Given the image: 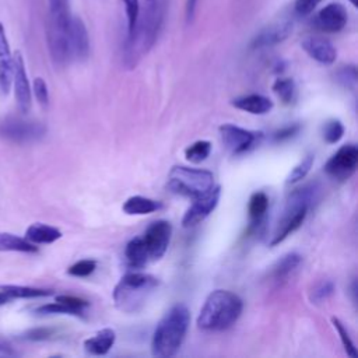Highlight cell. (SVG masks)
Masks as SVG:
<instances>
[{"instance_id": "10", "label": "cell", "mask_w": 358, "mask_h": 358, "mask_svg": "<svg viewBox=\"0 0 358 358\" xmlns=\"http://www.w3.org/2000/svg\"><path fill=\"white\" fill-rule=\"evenodd\" d=\"M220 196H221V186H213L207 193L193 199L192 206L186 210L182 218V225L185 228H189L206 220L218 206Z\"/></svg>"}, {"instance_id": "11", "label": "cell", "mask_w": 358, "mask_h": 358, "mask_svg": "<svg viewBox=\"0 0 358 358\" xmlns=\"http://www.w3.org/2000/svg\"><path fill=\"white\" fill-rule=\"evenodd\" d=\"M172 235V225L165 220H158L148 225L145 232L141 235L147 248L150 260H158L164 256L168 249Z\"/></svg>"}, {"instance_id": "13", "label": "cell", "mask_w": 358, "mask_h": 358, "mask_svg": "<svg viewBox=\"0 0 358 358\" xmlns=\"http://www.w3.org/2000/svg\"><path fill=\"white\" fill-rule=\"evenodd\" d=\"M347 24V11L340 3L324 6L313 18V25L323 32L334 34L341 31Z\"/></svg>"}, {"instance_id": "12", "label": "cell", "mask_w": 358, "mask_h": 358, "mask_svg": "<svg viewBox=\"0 0 358 358\" xmlns=\"http://www.w3.org/2000/svg\"><path fill=\"white\" fill-rule=\"evenodd\" d=\"M11 83H14V95L18 109L21 113H27L31 109V87L25 70V62L20 50H15L13 53Z\"/></svg>"}, {"instance_id": "4", "label": "cell", "mask_w": 358, "mask_h": 358, "mask_svg": "<svg viewBox=\"0 0 358 358\" xmlns=\"http://www.w3.org/2000/svg\"><path fill=\"white\" fill-rule=\"evenodd\" d=\"M158 284V278L151 274L138 271L127 273L113 289V302L124 313H137L147 303Z\"/></svg>"}, {"instance_id": "41", "label": "cell", "mask_w": 358, "mask_h": 358, "mask_svg": "<svg viewBox=\"0 0 358 358\" xmlns=\"http://www.w3.org/2000/svg\"><path fill=\"white\" fill-rule=\"evenodd\" d=\"M320 1L322 0H295V3H294L295 13L299 15H308L316 8V6Z\"/></svg>"}, {"instance_id": "39", "label": "cell", "mask_w": 358, "mask_h": 358, "mask_svg": "<svg viewBox=\"0 0 358 358\" xmlns=\"http://www.w3.org/2000/svg\"><path fill=\"white\" fill-rule=\"evenodd\" d=\"M34 95H35L36 101L43 108H46L49 105V91H48V85L42 77H36L34 80Z\"/></svg>"}, {"instance_id": "15", "label": "cell", "mask_w": 358, "mask_h": 358, "mask_svg": "<svg viewBox=\"0 0 358 358\" xmlns=\"http://www.w3.org/2000/svg\"><path fill=\"white\" fill-rule=\"evenodd\" d=\"M69 39H70L71 59L85 60L90 55V38H88L85 24L83 22V20L80 17L71 15Z\"/></svg>"}, {"instance_id": "19", "label": "cell", "mask_w": 358, "mask_h": 358, "mask_svg": "<svg viewBox=\"0 0 358 358\" xmlns=\"http://www.w3.org/2000/svg\"><path fill=\"white\" fill-rule=\"evenodd\" d=\"M232 106L252 115H266L273 109V101L260 94H249L231 101Z\"/></svg>"}, {"instance_id": "25", "label": "cell", "mask_w": 358, "mask_h": 358, "mask_svg": "<svg viewBox=\"0 0 358 358\" xmlns=\"http://www.w3.org/2000/svg\"><path fill=\"white\" fill-rule=\"evenodd\" d=\"M161 208V203L144 196H131L123 203V211L129 215H144Z\"/></svg>"}, {"instance_id": "40", "label": "cell", "mask_w": 358, "mask_h": 358, "mask_svg": "<svg viewBox=\"0 0 358 358\" xmlns=\"http://www.w3.org/2000/svg\"><path fill=\"white\" fill-rule=\"evenodd\" d=\"M55 301H59V302H63L69 306H71L73 309L78 310V312H83L84 313V308H87L90 305L88 301L80 298V296H74V295H57Z\"/></svg>"}, {"instance_id": "16", "label": "cell", "mask_w": 358, "mask_h": 358, "mask_svg": "<svg viewBox=\"0 0 358 358\" xmlns=\"http://www.w3.org/2000/svg\"><path fill=\"white\" fill-rule=\"evenodd\" d=\"M303 50L320 64H333L337 57V50L333 43L324 38L308 36L302 41Z\"/></svg>"}, {"instance_id": "31", "label": "cell", "mask_w": 358, "mask_h": 358, "mask_svg": "<svg viewBox=\"0 0 358 358\" xmlns=\"http://www.w3.org/2000/svg\"><path fill=\"white\" fill-rule=\"evenodd\" d=\"M312 165H313V155H312V154H306V155L292 168V171L288 173L285 183H287V185H294V183L302 180V179L309 173Z\"/></svg>"}, {"instance_id": "2", "label": "cell", "mask_w": 358, "mask_h": 358, "mask_svg": "<svg viewBox=\"0 0 358 358\" xmlns=\"http://www.w3.org/2000/svg\"><path fill=\"white\" fill-rule=\"evenodd\" d=\"M190 323V312L185 303L173 305L158 322L152 340L151 351L155 357L168 358L175 355L182 347Z\"/></svg>"}, {"instance_id": "42", "label": "cell", "mask_w": 358, "mask_h": 358, "mask_svg": "<svg viewBox=\"0 0 358 358\" xmlns=\"http://www.w3.org/2000/svg\"><path fill=\"white\" fill-rule=\"evenodd\" d=\"M50 336H53V330H52V329L41 327V329H32V330H29V331L25 334V338L38 341V340H46V338H49Z\"/></svg>"}, {"instance_id": "35", "label": "cell", "mask_w": 358, "mask_h": 358, "mask_svg": "<svg viewBox=\"0 0 358 358\" xmlns=\"http://www.w3.org/2000/svg\"><path fill=\"white\" fill-rule=\"evenodd\" d=\"M331 323H333L334 329L337 330V333H338V336H340V340H341V343H343V347H344L347 355H350L351 358H357L355 345H354V343H352V340H351V337H350L347 329L344 327V324L340 322V319H337V317H334V316L331 317Z\"/></svg>"}, {"instance_id": "21", "label": "cell", "mask_w": 358, "mask_h": 358, "mask_svg": "<svg viewBox=\"0 0 358 358\" xmlns=\"http://www.w3.org/2000/svg\"><path fill=\"white\" fill-rule=\"evenodd\" d=\"M116 333L112 329H102L94 337L84 341V348L92 355H105L115 344Z\"/></svg>"}, {"instance_id": "27", "label": "cell", "mask_w": 358, "mask_h": 358, "mask_svg": "<svg viewBox=\"0 0 358 358\" xmlns=\"http://www.w3.org/2000/svg\"><path fill=\"white\" fill-rule=\"evenodd\" d=\"M0 289L8 296L10 301L21 299V298H41L49 296L53 294L52 289L36 288V287H25V285H0Z\"/></svg>"}, {"instance_id": "18", "label": "cell", "mask_w": 358, "mask_h": 358, "mask_svg": "<svg viewBox=\"0 0 358 358\" xmlns=\"http://www.w3.org/2000/svg\"><path fill=\"white\" fill-rule=\"evenodd\" d=\"M268 210V197L264 192H255L248 203L249 214V232H256L266 221V214Z\"/></svg>"}, {"instance_id": "8", "label": "cell", "mask_w": 358, "mask_h": 358, "mask_svg": "<svg viewBox=\"0 0 358 358\" xmlns=\"http://www.w3.org/2000/svg\"><path fill=\"white\" fill-rule=\"evenodd\" d=\"M46 127L41 122L10 117L0 123V137L14 143H28L43 137Z\"/></svg>"}, {"instance_id": "38", "label": "cell", "mask_w": 358, "mask_h": 358, "mask_svg": "<svg viewBox=\"0 0 358 358\" xmlns=\"http://www.w3.org/2000/svg\"><path fill=\"white\" fill-rule=\"evenodd\" d=\"M301 130V124L299 123H292V124H287L278 130H275L273 133V140L275 143H282V141H287L292 137H295Z\"/></svg>"}, {"instance_id": "5", "label": "cell", "mask_w": 358, "mask_h": 358, "mask_svg": "<svg viewBox=\"0 0 358 358\" xmlns=\"http://www.w3.org/2000/svg\"><path fill=\"white\" fill-rule=\"evenodd\" d=\"M214 186V175L207 169L176 165L169 171L168 189L185 197L196 199Z\"/></svg>"}, {"instance_id": "45", "label": "cell", "mask_w": 358, "mask_h": 358, "mask_svg": "<svg viewBox=\"0 0 358 358\" xmlns=\"http://www.w3.org/2000/svg\"><path fill=\"white\" fill-rule=\"evenodd\" d=\"M10 302V299H8V296L0 289V306L1 305H4V303H8Z\"/></svg>"}, {"instance_id": "1", "label": "cell", "mask_w": 358, "mask_h": 358, "mask_svg": "<svg viewBox=\"0 0 358 358\" xmlns=\"http://www.w3.org/2000/svg\"><path fill=\"white\" fill-rule=\"evenodd\" d=\"M144 15L137 20V24L131 34H127V41L123 49V64L126 69H134L140 59L152 48L155 43L162 20L164 6L161 0H151Z\"/></svg>"}, {"instance_id": "36", "label": "cell", "mask_w": 358, "mask_h": 358, "mask_svg": "<svg viewBox=\"0 0 358 358\" xmlns=\"http://www.w3.org/2000/svg\"><path fill=\"white\" fill-rule=\"evenodd\" d=\"M96 268V262L92 259H84L69 267L67 273L74 277H87Z\"/></svg>"}, {"instance_id": "14", "label": "cell", "mask_w": 358, "mask_h": 358, "mask_svg": "<svg viewBox=\"0 0 358 358\" xmlns=\"http://www.w3.org/2000/svg\"><path fill=\"white\" fill-rule=\"evenodd\" d=\"M292 32L291 21H278L264 27L250 42L252 49H263L284 42Z\"/></svg>"}, {"instance_id": "33", "label": "cell", "mask_w": 358, "mask_h": 358, "mask_svg": "<svg viewBox=\"0 0 358 358\" xmlns=\"http://www.w3.org/2000/svg\"><path fill=\"white\" fill-rule=\"evenodd\" d=\"M334 292V284L329 280H324V281H320L317 282L312 291H310V301L313 303H322L324 301H327Z\"/></svg>"}, {"instance_id": "6", "label": "cell", "mask_w": 358, "mask_h": 358, "mask_svg": "<svg viewBox=\"0 0 358 358\" xmlns=\"http://www.w3.org/2000/svg\"><path fill=\"white\" fill-rule=\"evenodd\" d=\"M309 208H310V204L303 196L291 192L285 204L284 214L278 221V225L270 242V246H275L281 243L285 238H288L292 232H295L303 224Z\"/></svg>"}, {"instance_id": "32", "label": "cell", "mask_w": 358, "mask_h": 358, "mask_svg": "<svg viewBox=\"0 0 358 358\" xmlns=\"http://www.w3.org/2000/svg\"><path fill=\"white\" fill-rule=\"evenodd\" d=\"M322 134H323V138L326 143L334 144V143L340 141V138L343 137L344 126L338 119H330L323 124Z\"/></svg>"}, {"instance_id": "3", "label": "cell", "mask_w": 358, "mask_h": 358, "mask_svg": "<svg viewBox=\"0 0 358 358\" xmlns=\"http://www.w3.org/2000/svg\"><path fill=\"white\" fill-rule=\"evenodd\" d=\"M243 302L235 292L215 289L204 301L197 316V326L208 331L229 329L239 319Z\"/></svg>"}, {"instance_id": "46", "label": "cell", "mask_w": 358, "mask_h": 358, "mask_svg": "<svg viewBox=\"0 0 358 358\" xmlns=\"http://www.w3.org/2000/svg\"><path fill=\"white\" fill-rule=\"evenodd\" d=\"M348 1H350L354 7H357V6H358V0H348Z\"/></svg>"}, {"instance_id": "29", "label": "cell", "mask_w": 358, "mask_h": 358, "mask_svg": "<svg viewBox=\"0 0 358 358\" xmlns=\"http://www.w3.org/2000/svg\"><path fill=\"white\" fill-rule=\"evenodd\" d=\"M210 152H211V143L207 140H199L190 144L185 150V157L189 162L200 164L208 158Z\"/></svg>"}, {"instance_id": "28", "label": "cell", "mask_w": 358, "mask_h": 358, "mask_svg": "<svg viewBox=\"0 0 358 358\" xmlns=\"http://www.w3.org/2000/svg\"><path fill=\"white\" fill-rule=\"evenodd\" d=\"M273 91L287 105L292 103L296 96V87L292 78L280 77L273 83Z\"/></svg>"}, {"instance_id": "23", "label": "cell", "mask_w": 358, "mask_h": 358, "mask_svg": "<svg viewBox=\"0 0 358 358\" xmlns=\"http://www.w3.org/2000/svg\"><path fill=\"white\" fill-rule=\"evenodd\" d=\"M60 238H62V232L57 228L42 224V222H35L29 225L25 231V239H28L34 245L53 243Z\"/></svg>"}, {"instance_id": "20", "label": "cell", "mask_w": 358, "mask_h": 358, "mask_svg": "<svg viewBox=\"0 0 358 358\" xmlns=\"http://www.w3.org/2000/svg\"><path fill=\"white\" fill-rule=\"evenodd\" d=\"M48 4H49V14H48L46 27L69 31L70 20H71L69 0H48Z\"/></svg>"}, {"instance_id": "24", "label": "cell", "mask_w": 358, "mask_h": 358, "mask_svg": "<svg viewBox=\"0 0 358 358\" xmlns=\"http://www.w3.org/2000/svg\"><path fill=\"white\" fill-rule=\"evenodd\" d=\"M124 257L131 268H141L150 262V256L141 236H136L126 245Z\"/></svg>"}, {"instance_id": "26", "label": "cell", "mask_w": 358, "mask_h": 358, "mask_svg": "<svg viewBox=\"0 0 358 358\" xmlns=\"http://www.w3.org/2000/svg\"><path fill=\"white\" fill-rule=\"evenodd\" d=\"M0 252H22L35 253L38 246L31 243L28 239L17 236L10 232H0Z\"/></svg>"}, {"instance_id": "34", "label": "cell", "mask_w": 358, "mask_h": 358, "mask_svg": "<svg viewBox=\"0 0 358 358\" xmlns=\"http://www.w3.org/2000/svg\"><path fill=\"white\" fill-rule=\"evenodd\" d=\"M38 313L41 315H53V313H62V315H74V316H83L84 313L83 312H78L76 309H73L71 306L63 303V302H59V301H55L52 303H46V305H42L36 309Z\"/></svg>"}, {"instance_id": "47", "label": "cell", "mask_w": 358, "mask_h": 358, "mask_svg": "<svg viewBox=\"0 0 358 358\" xmlns=\"http://www.w3.org/2000/svg\"><path fill=\"white\" fill-rule=\"evenodd\" d=\"M148 1H151V0H148Z\"/></svg>"}, {"instance_id": "17", "label": "cell", "mask_w": 358, "mask_h": 358, "mask_svg": "<svg viewBox=\"0 0 358 358\" xmlns=\"http://www.w3.org/2000/svg\"><path fill=\"white\" fill-rule=\"evenodd\" d=\"M13 78V53L7 41L4 25L0 22V90L8 94Z\"/></svg>"}, {"instance_id": "37", "label": "cell", "mask_w": 358, "mask_h": 358, "mask_svg": "<svg viewBox=\"0 0 358 358\" xmlns=\"http://www.w3.org/2000/svg\"><path fill=\"white\" fill-rule=\"evenodd\" d=\"M123 3H124L126 17H127V34H131L140 15L138 0H123Z\"/></svg>"}, {"instance_id": "22", "label": "cell", "mask_w": 358, "mask_h": 358, "mask_svg": "<svg viewBox=\"0 0 358 358\" xmlns=\"http://www.w3.org/2000/svg\"><path fill=\"white\" fill-rule=\"evenodd\" d=\"M301 262H302V257L296 252H289V253L281 256L273 264V267L270 270L271 278L277 282L285 281L296 270V267L301 264Z\"/></svg>"}, {"instance_id": "9", "label": "cell", "mask_w": 358, "mask_h": 358, "mask_svg": "<svg viewBox=\"0 0 358 358\" xmlns=\"http://www.w3.org/2000/svg\"><path fill=\"white\" fill-rule=\"evenodd\" d=\"M220 136L227 150H229L234 155H239L249 151L250 148L256 147L263 138L262 131L246 130L235 124L220 126Z\"/></svg>"}, {"instance_id": "30", "label": "cell", "mask_w": 358, "mask_h": 358, "mask_svg": "<svg viewBox=\"0 0 358 358\" xmlns=\"http://www.w3.org/2000/svg\"><path fill=\"white\" fill-rule=\"evenodd\" d=\"M334 77H336V81H337L341 87H344V88H347V90H350V91H355L358 77H357V67H355L354 64L341 66V67L336 71Z\"/></svg>"}, {"instance_id": "43", "label": "cell", "mask_w": 358, "mask_h": 358, "mask_svg": "<svg viewBox=\"0 0 358 358\" xmlns=\"http://www.w3.org/2000/svg\"><path fill=\"white\" fill-rule=\"evenodd\" d=\"M197 1L199 0H186V20L187 22H190L196 14V7H197Z\"/></svg>"}, {"instance_id": "44", "label": "cell", "mask_w": 358, "mask_h": 358, "mask_svg": "<svg viewBox=\"0 0 358 358\" xmlns=\"http://www.w3.org/2000/svg\"><path fill=\"white\" fill-rule=\"evenodd\" d=\"M0 354L1 355H17L13 345L8 341L3 340V338H0Z\"/></svg>"}, {"instance_id": "7", "label": "cell", "mask_w": 358, "mask_h": 358, "mask_svg": "<svg viewBox=\"0 0 358 358\" xmlns=\"http://www.w3.org/2000/svg\"><path fill=\"white\" fill-rule=\"evenodd\" d=\"M358 165V148L355 144L341 145L324 164V172L336 180L350 179Z\"/></svg>"}]
</instances>
